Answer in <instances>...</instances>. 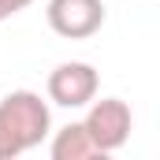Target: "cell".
Here are the masks:
<instances>
[{
    "label": "cell",
    "instance_id": "obj_3",
    "mask_svg": "<svg viewBox=\"0 0 160 160\" xmlns=\"http://www.w3.org/2000/svg\"><path fill=\"white\" fill-rule=\"evenodd\" d=\"M45 89H48V101L60 108H86L101 89V75L86 60H67V63L52 67Z\"/></svg>",
    "mask_w": 160,
    "mask_h": 160
},
{
    "label": "cell",
    "instance_id": "obj_2",
    "mask_svg": "<svg viewBox=\"0 0 160 160\" xmlns=\"http://www.w3.org/2000/svg\"><path fill=\"white\" fill-rule=\"evenodd\" d=\"M89 112H86V134H89V142L97 145V153L101 157H108V153H116L127 145V138H130V130H134V116H130V104L119 101V97H93L89 104H86Z\"/></svg>",
    "mask_w": 160,
    "mask_h": 160
},
{
    "label": "cell",
    "instance_id": "obj_1",
    "mask_svg": "<svg viewBox=\"0 0 160 160\" xmlns=\"http://www.w3.org/2000/svg\"><path fill=\"white\" fill-rule=\"evenodd\" d=\"M52 130L48 101L34 89H11L0 97V160H15L38 149Z\"/></svg>",
    "mask_w": 160,
    "mask_h": 160
},
{
    "label": "cell",
    "instance_id": "obj_5",
    "mask_svg": "<svg viewBox=\"0 0 160 160\" xmlns=\"http://www.w3.org/2000/svg\"><path fill=\"white\" fill-rule=\"evenodd\" d=\"M48 153H52V160H93V157H101L97 145L89 142V134H86L82 123H67V127H60V130L52 134Z\"/></svg>",
    "mask_w": 160,
    "mask_h": 160
},
{
    "label": "cell",
    "instance_id": "obj_6",
    "mask_svg": "<svg viewBox=\"0 0 160 160\" xmlns=\"http://www.w3.org/2000/svg\"><path fill=\"white\" fill-rule=\"evenodd\" d=\"M34 0H0V22L4 19H11V15H19V11H26Z\"/></svg>",
    "mask_w": 160,
    "mask_h": 160
},
{
    "label": "cell",
    "instance_id": "obj_4",
    "mask_svg": "<svg viewBox=\"0 0 160 160\" xmlns=\"http://www.w3.org/2000/svg\"><path fill=\"white\" fill-rule=\"evenodd\" d=\"M48 30L67 41H86L104 26V0H48Z\"/></svg>",
    "mask_w": 160,
    "mask_h": 160
}]
</instances>
